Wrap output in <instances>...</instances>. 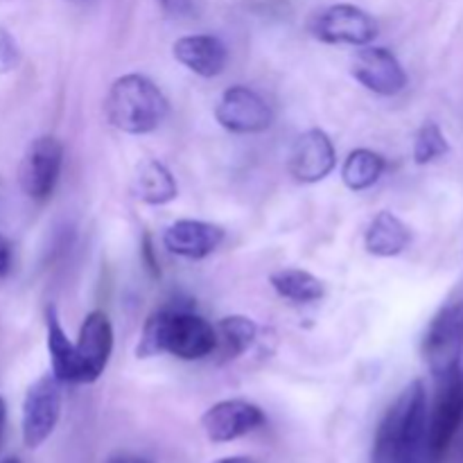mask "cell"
Wrapping results in <instances>:
<instances>
[{"label":"cell","instance_id":"cell-10","mask_svg":"<svg viewBox=\"0 0 463 463\" xmlns=\"http://www.w3.org/2000/svg\"><path fill=\"white\" fill-rule=\"evenodd\" d=\"M215 118L231 134H262L274 122L271 107L249 86H231L222 93Z\"/></svg>","mask_w":463,"mask_h":463},{"label":"cell","instance_id":"cell-6","mask_svg":"<svg viewBox=\"0 0 463 463\" xmlns=\"http://www.w3.org/2000/svg\"><path fill=\"white\" fill-rule=\"evenodd\" d=\"M312 36L328 45H369L378 36V23L362 7L351 3L330 5L315 16Z\"/></svg>","mask_w":463,"mask_h":463},{"label":"cell","instance_id":"cell-9","mask_svg":"<svg viewBox=\"0 0 463 463\" xmlns=\"http://www.w3.org/2000/svg\"><path fill=\"white\" fill-rule=\"evenodd\" d=\"M113 353V326L104 310H93L80 328L75 344V384H90L104 373Z\"/></svg>","mask_w":463,"mask_h":463},{"label":"cell","instance_id":"cell-22","mask_svg":"<svg viewBox=\"0 0 463 463\" xmlns=\"http://www.w3.org/2000/svg\"><path fill=\"white\" fill-rule=\"evenodd\" d=\"M448 152H450V143L443 136L441 127L437 122H425L414 138V161L419 165H428V163L446 156Z\"/></svg>","mask_w":463,"mask_h":463},{"label":"cell","instance_id":"cell-17","mask_svg":"<svg viewBox=\"0 0 463 463\" xmlns=\"http://www.w3.org/2000/svg\"><path fill=\"white\" fill-rule=\"evenodd\" d=\"M131 188H134L136 199L149 203V206H165V203L175 202L179 194V185H176L172 172L154 158L140 163Z\"/></svg>","mask_w":463,"mask_h":463},{"label":"cell","instance_id":"cell-15","mask_svg":"<svg viewBox=\"0 0 463 463\" xmlns=\"http://www.w3.org/2000/svg\"><path fill=\"white\" fill-rule=\"evenodd\" d=\"M172 54L179 63H184L190 72L211 80L224 72L226 61H229V50L222 43V39L213 34H190L181 36L172 45Z\"/></svg>","mask_w":463,"mask_h":463},{"label":"cell","instance_id":"cell-28","mask_svg":"<svg viewBox=\"0 0 463 463\" xmlns=\"http://www.w3.org/2000/svg\"><path fill=\"white\" fill-rule=\"evenodd\" d=\"M215 463H256V461L249 459V457H224V459H220Z\"/></svg>","mask_w":463,"mask_h":463},{"label":"cell","instance_id":"cell-23","mask_svg":"<svg viewBox=\"0 0 463 463\" xmlns=\"http://www.w3.org/2000/svg\"><path fill=\"white\" fill-rule=\"evenodd\" d=\"M21 63V48L9 30L0 27V75L16 71Z\"/></svg>","mask_w":463,"mask_h":463},{"label":"cell","instance_id":"cell-3","mask_svg":"<svg viewBox=\"0 0 463 463\" xmlns=\"http://www.w3.org/2000/svg\"><path fill=\"white\" fill-rule=\"evenodd\" d=\"M170 102L149 77L140 72L118 77L104 99V116L109 125L125 134H152L165 122Z\"/></svg>","mask_w":463,"mask_h":463},{"label":"cell","instance_id":"cell-14","mask_svg":"<svg viewBox=\"0 0 463 463\" xmlns=\"http://www.w3.org/2000/svg\"><path fill=\"white\" fill-rule=\"evenodd\" d=\"M224 229L213 222L176 220L163 233V244L170 253L188 260H202L215 253L224 242Z\"/></svg>","mask_w":463,"mask_h":463},{"label":"cell","instance_id":"cell-27","mask_svg":"<svg viewBox=\"0 0 463 463\" xmlns=\"http://www.w3.org/2000/svg\"><path fill=\"white\" fill-rule=\"evenodd\" d=\"M5 423H7V405H5V401L0 398V441H3Z\"/></svg>","mask_w":463,"mask_h":463},{"label":"cell","instance_id":"cell-29","mask_svg":"<svg viewBox=\"0 0 463 463\" xmlns=\"http://www.w3.org/2000/svg\"><path fill=\"white\" fill-rule=\"evenodd\" d=\"M109 463H149V461L138 459V457H116V459H111Z\"/></svg>","mask_w":463,"mask_h":463},{"label":"cell","instance_id":"cell-12","mask_svg":"<svg viewBox=\"0 0 463 463\" xmlns=\"http://www.w3.org/2000/svg\"><path fill=\"white\" fill-rule=\"evenodd\" d=\"M265 425V411L249 401H222L206 410L202 416V428L206 432L208 441L213 443H231L240 437L256 432Z\"/></svg>","mask_w":463,"mask_h":463},{"label":"cell","instance_id":"cell-18","mask_svg":"<svg viewBox=\"0 0 463 463\" xmlns=\"http://www.w3.org/2000/svg\"><path fill=\"white\" fill-rule=\"evenodd\" d=\"M45 339H48L52 375L61 384H75V373H77L75 344L68 339L66 330L61 328L59 312L54 306H48V310H45Z\"/></svg>","mask_w":463,"mask_h":463},{"label":"cell","instance_id":"cell-19","mask_svg":"<svg viewBox=\"0 0 463 463\" xmlns=\"http://www.w3.org/2000/svg\"><path fill=\"white\" fill-rule=\"evenodd\" d=\"M258 337V324L244 315H231L220 319L215 328V353L220 362H233L253 346Z\"/></svg>","mask_w":463,"mask_h":463},{"label":"cell","instance_id":"cell-7","mask_svg":"<svg viewBox=\"0 0 463 463\" xmlns=\"http://www.w3.org/2000/svg\"><path fill=\"white\" fill-rule=\"evenodd\" d=\"M63 165V145L54 136H39L27 145L18 165V185L34 202H45L57 185Z\"/></svg>","mask_w":463,"mask_h":463},{"label":"cell","instance_id":"cell-30","mask_svg":"<svg viewBox=\"0 0 463 463\" xmlns=\"http://www.w3.org/2000/svg\"><path fill=\"white\" fill-rule=\"evenodd\" d=\"M0 463H21V461H18L16 457H7V459H3Z\"/></svg>","mask_w":463,"mask_h":463},{"label":"cell","instance_id":"cell-5","mask_svg":"<svg viewBox=\"0 0 463 463\" xmlns=\"http://www.w3.org/2000/svg\"><path fill=\"white\" fill-rule=\"evenodd\" d=\"M61 383L52 373L41 375L23 401V441L30 450L43 446L61 419Z\"/></svg>","mask_w":463,"mask_h":463},{"label":"cell","instance_id":"cell-21","mask_svg":"<svg viewBox=\"0 0 463 463\" xmlns=\"http://www.w3.org/2000/svg\"><path fill=\"white\" fill-rule=\"evenodd\" d=\"M276 294L292 303H315L324 298L326 288L315 274L303 269H279L269 276Z\"/></svg>","mask_w":463,"mask_h":463},{"label":"cell","instance_id":"cell-24","mask_svg":"<svg viewBox=\"0 0 463 463\" xmlns=\"http://www.w3.org/2000/svg\"><path fill=\"white\" fill-rule=\"evenodd\" d=\"M140 260L145 262V267H147L152 279H158V276H161V267H158V258L156 251H154V242L149 233H143V240H140Z\"/></svg>","mask_w":463,"mask_h":463},{"label":"cell","instance_id":"cell-4","mask_svg":"<svg viewBox=\"0 0 463 463\" xmlns=\"http://www.w3.org/2000/svg\"><path fill=\"white\" fill-rule=\"evenodd\" d=\"M463 353V276L425 328L420 355L434 378L459 369Z\"/></svg>","mask_w":463,"mask_h":463},{"label":"cell","instance_id":"cell-16","mask_svg":"<svg viewBox=\"0 0 463 463\" xmlns=\"http://www.w3.org/2000/svg\"><path fill=\"white\" fill-rule=\"evenodd\" d=\"M410 244V226L392 211H380L364 231V249L375 258L401 256Z\"/></svg>","mask_w":463,"mask_h":463},{"label":"cell","instance_id":"cell-26","mask_svg":"<svg viewBox=\"0 0 463 463\" xmlns=\"http://www.w3.org/2000/svg\"><path fill=\"white\" fill-rule=\"evenodd\" d=\"M9 269H12V244L0 235V279H5Z\"/></svg>","mask_w":463,"mask_h":463},{"label":"cell","instance_id":"cell-1","mask_svg":"<svg viewBox=\"0 0 463 463\" xmlns=\"http://www.w3.org/2000/svg\"><path fill=\"white\" fill-rule=\"evenodd\" d=\"M428 450V393L420 380L402 389L380 420L371 463H420Z\"/></svg>","mask_w":463,"mask_h":463},{"label":"cell","instance_id":"cell-25","mask_svg":"<svg viewBox=\"0 0 463 463\" xmlns=\"http://www.w3.org/2000/svg\"><path fill=\"white\" fill-rule=\"evenodd\" d=\"M163 14L170 18H190L194 16V3L193 0H158Z\"/></svg>","mask_w":463,"mask_h":463},{"label":"cell","instance_id":"cell-2","mask_svg":"<svg viewBox=\"0 0 463 463\" xmlns=\"http://www.w3.org/2000/svg\"><path fill=\"white\" fill-rule=\"evenodd\" d=\"M215 328L203 317L181 307H161L145 321L143 335L136 346L138 360H149L161 353L194 362L215 353Z\"/></svg>","mask_w":463,"mask_h":463},{"label":"cell","instance_id":"cell-13","mask_svg":"<svg viewBox=\"0 0 463 463\" xmlns=\"http://www.w3.org/2000/svg\"><path fill=\"white\" fill-rule=\"evenodd\" d=\"M337 165V154L324 129H307L289 152V172L298 184H319Z\"/></svg>","mask_w":463,"mask_h":463},{"label":"cell","instance_id":"cell-8","mask_svg":"<svg viewBox=\"0 0 463 463\" xmlns=\"http://www.w3.org/2000/svg\"><path fill=\"white\" fill-rule=\"evenodd\" d=\"M432 416H428V455L441 459L463 420V371L443 375Z\"/></svg>","mask_w":463,"mask_h":463},{"label":"cell","instance_id":"cell-11","mask_svg":"<svg viewBox=\"0 0 463 463\" xmlns=\"http://www.w3.org/2000/svg\"><path fill=\"white\" fill-rule=\"evenodd\" d=\"M351 75L378 95H398L407 86V72L396 54L378 45H362L351 61Z\"/></svg>","mask_w":463,"mask_h":463},{"label":"cell","instance_id":"cell-20","mask_svg":"<svg viewBox=\"0 0 463 463\" xmlns=\"http://www.w3.org/2000/svg\"><path fill=\"white\" fill-rule=\"evenodd\" d=\"M384 167H387V163L373 149H353L342 165V181L353 193H362V190H369L371 185L378 184Z\"/></svg>","mask_w":463,"mask_h":463}]
</instances>
